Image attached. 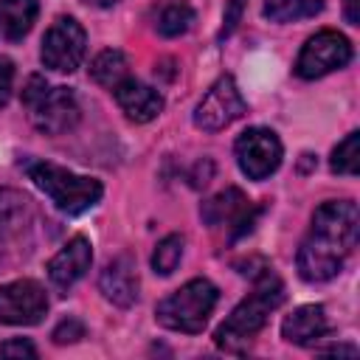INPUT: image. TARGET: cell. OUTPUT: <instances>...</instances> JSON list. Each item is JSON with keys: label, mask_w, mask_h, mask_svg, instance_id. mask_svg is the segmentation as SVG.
<instances>
[{"label": "cell", "mask_w": 360, "mask_h": 360, "mask_svg": "<svg viewBox=\"0 0 360 360\" xmlns=\"http://www.w3.org/2000/svg\"><path fill=\"white\" fill-rule=\"evenodd\" d=\"M360 233V214L352 200H329L315 208L307 239L298 248V276L309 284L329 281L340 273L346 256L354 250Z\"/></svg>", "instance_id": "6da1fadb"}, {"label": "cell", "mask_w": 360, "mask_h": 360, "mask_svg": "<svg viewBox=\"0 0 360 360\" xmlns=\"http://www.w3.org/2000/svg\"><path fill=\"white\" fill-rule=\"evenodd\" d=\"M284 301V284L281 278L270 270V267H262L259 276H253V292L239 301L233 307V312L225 318V323L217 329V346L219 349H228V352H242L253 335L267 323L270 312L278 309Z\"/></svg>", "instance_id": "7a4b0ae2"}, {"label": "cell", "mask_w": 360, "mask_h": 360, "mask_svg": "<svg viewBox=\"0 0 360 360\" xmlns=\"http://www.w3.org/2000/svg\"><path fill=\"white\" fill-rule=\"evenodd\" d=\"M25 172L34 180V186L39 191H45L48 200L62 214H82V211L93 208L104 194V186L96 177L76 174V172L48 163V160H31L25 166Z\"/></svg>", "instance_id": "3957f363"}, {"label": "cell", "mask_w": 360, "mask_h": 360, "mask_svg": "<svg viewBox=\"0 0 360 360\" xmlns=\"http://www.w3.org/2000/svg\"><path fill=\"white\" fill-rule=\"evenodd\" d=\"M217 301H219V290L208 278H191L155 307V318L166 329L197 335L208 323Z\"/></svg>", "instance_id": "277c9868"}, {"label": "cell", "mask_w": 360, "mask_h": 360, "mask_svg": "<svg viewBox=\"0 0 360 360\" xmlns=\"http://www.w3.org/2000/svg\"><path fill=\"white\" fill-rule=\"evenodd\" d=\"M22 104L28 107L31 124L45 135H62L79 121V101L68 87H53L42 76H28L22 87Z\"/></svg>", "instance_id": "5b68a950"}, {"label": "cell", "mask_w": 360, "mask_h": 360, "mask_svg": "<svg viewBox=\"0 0 360 360\" xmlns=\"http://www.w3.org/2000/svg\"><path fill=\"white\" fill-rule=\"evenodd\" d=\"M87 53V34L73 17H56L42 37V65L56 73H73Z\"/></svg>", "instance_id": "8992f818"}, {"label": "cell", "mask_w": 360, "mask_h": 360, "mask_svg": "<svg viewBox=\"0 0 360 360\" xmlns=\"http://www.w3.org/2000/svg\"><path fill=\"white\" fill-rule=\"evenodd\" d=\"M349 62H352V42L343 34L326 28V31H318L315 37H309L304 42V48L295 59V73L301 79L312 82V79H321L332 70L346 68Z\"/></svg>", "instance_id": "52a82bcc"}, {"label": "cell", "mask_w": 360, "mask_h": 360, "mask_svg": "<svg viewBox=\"0 0 360 360\" xmlns=\"http://www.w3.org/2000/svg\"><path fill=\"white\" fill-rule=\"evenodd\" d=\"M248 112V104L233 82V76H219L208 93L200 98V104L194 107V127L202 132H219L225 127H231L236 118H242Z\"/></svg>", "instance_id": "ba28073f"}, {"label": "cell", "mask_w": 360, "mask_h": 360, "mask_svg": "<svg viewBox=\"0 0 360 360\" xmlns=\"http://www.w3.org/2000/svg\"><path fill=\"white\" fill-rule=\"evenodd\" d=\"M233 152H236V163H239L242 174L250 177V180L270 177L281 166V158H284V149H281L278 135L273 129H267V127H250V129H245L236 138Z\"/></svg>", "instance_id": "9c48e42d"}, {"label": "cell", "mask_w": 360, "mask_h": 360, "mask_svg": "<svg viewBox=\"0 0 360 360\" xmlns=\"http://www.w3.org/2000/svg\"><path fill=\"white\" fill-rule=\"evenodd\" d=\"M48 312L45 287L34 278L8 281L0 287V323L11 326H34Z\"/></svg>", "instance_id": "30bf717a"}, {"label": "cell", "mask_w": 360, "mask_h": 360, "mask_svg": "<svg viewBox=\"0 0 360 360\" xmlns=\"http://www.w3.org/2000/svg\"><path fill=\"white\" fill-rule=\"evenodd\" d=\"M205 225L211 228H233V236H242L245 231H250L253 219L259 217V208L250 205V200L239 191V188H225L219 194H214L208 202H202L200 208Z\"/></svg>", "instance_id": "8fae6325"}, {"label": "cell", "mask_w": 360, "mask_h": 360, "mask_svg": "<svg viewBox=\"0 0 360 360\" xmlns=\"http://www.w3.org/2000/svg\"><path fill=\"white\" fill-rule=\"evenodd\" d=\"M93 262V248L87 236H73L51 262H48V278L56 290L68 292L87 270Z\"/></svg>", "instance_id": "7c38bea8"}, {"label": "cell", "mask_w": 360, "mask_h": 360, "mask_svg": "<svg viewBox=\"0 0 360 360\" xmlns=\"http://www.w3.org/2000/svg\"><path fill=\"white\" fill-rule=\"evenodd\" d=\"M98 290L115 307H132L138 301V270L129 253H118L110 259L98 276Z\"/></svg>", "instance_id": "4fadbf2b"}, {"label": "cell", "mask_w": 360, "mask_h": 360, "mask_svg": "<svg viewBox=\"0 0 360 360\" xmlns=\"http://www.w3.org/2000/svg\"><path fill=\"white\" fill-rule=\"evenodd\" d=\"M112 93H115V101L124 110V115L135 124L155 121L163 112V96L155 87H149V84H143L132 76H127Z\"/></svg>", "instance_id": "5bb4252c"}, {"label": "cell", "mask_w": 360, "mask_h": 360, "mask_svg": "<svg viewBox=\"0 0 360 360\" xmlns=\"http://www.w3.org/2000/svg\"><path fill=\"white\" fill-rule=\"evenodd\" d=\"M329 318H326V309L321 304H304L298 309H292L284 323H281V335L284 340L295 343V346H309V343H318L321 338L329 335Z\"/></svg>", "instance_id": "9a60e30c"}, {"label": "cell", "mask_w": 360, "mask_h": 360, "mask_svg": "<svg viewBox=\"0 0 360 360\" xmlns=\"http://www.w3.org/2000/svg\"><path fill=\"white\" fill-rule=\"evenodd\" d=\"M31 228V200L14 188H0V236L20 239Z\"/></svg>", "instance_id": "2e32d148"}, {"label": "cell", "mask_w": 360, "mask_h": 360, "mask_svg": "<svg viewBox=\"0 0 360 360\" xmlns=\"http://www.w3.org/2000/svg\"><path fill=\"white\" fill-rule=\"evenodd\" d=\"M39 14V0H0V28L6 39L20 42Z\"/></svg>", "instance_id": "e0dca14e"}, {"label": "cell", "mask_w": 360, "mask_h": 360, "mask_svg": "<svg viewBox=\"0 0 360 360\" xmlns=\"http://www.w3.org/2000/svg\"><path fill=\"white\" fill-rule=\"evenodd\" d=\"M155 31L160 37H180L194 22V8L186 0H158L152 11Z\"/></svg>", "instance_id": "ac0fdd59"}, {"label": "cell", "mask_w": 360, "mask_h": 360, "mask_svg": "<svg viewBox=\"0 0 360 360\" xmlns=\"http://www.w3.org/2000/svg\"><path fill=\"white\" fill-rule=\"evenodd\" d=\"M90 76H93V82H98L101 87L115 90V87L129 76V62H127L124 51H118V48L101 51V53L93 59V65H90Z\"/></svg>", "instance_id": "d6986e66"}, {"label": "cell", "mask_w": 360, "mask_h": 360, "mask_svg": "<svg viewBox=\"0 0 360 360\" xmlns=\"http://www.w3.org/2000/svg\"><path fill=\"white\" fill-rule=\"evenodd\" d=\"M264 17L270 22H298L323 11V0H264Z\"/></svg>", "instance_id": "ffe728a7"}, {"label": "cell", "mask_w": 360, "mask_h": 360, "mask_svg": "<svg viewBox=\"0 0 360 360\" xmlns=\"http://www.w3.org/2000/svg\"><path fill=\"white\" fill-rule=\"evenodd\" d=\"M183 245H186V239H183L180 233L163 236V239L158 242L155 253H152V270H155L158 276H172V273L177 270L180 259H183Z\"/></svg>", "instance_id": "44dd1931"}, {"label": "cell", "mask_w": 360, "mask_h": 360, "mask_svg": "<svg viewBox=\"0 0 360 360\" xmlns=\"http://www.w3.org/2000/svg\"><path fill=\"white\" fill-rule=\"evenodd\" d=\"M357 143H360V132H349L332 152V172L335 174H349L354 177L357 169H360V152H357Z\"/></svg>", "instance_id": "7402d4cb"}, {"label": "cell", "mask_w": 360, "mask_h": 360, "mask_svg": "<svg viewBox=\"0 0 360 360\" xmlns=\"http://www.w3.org/2000/svg\"><path fill=\"white\" fill-rule=\"evenodd\" d=\"M51 338H53V343H59V346H62V343H76L79 338H84V323H82L79 318H65V321L53 329Z\"/></svg>", "instance_id": "603a6c76"}, {"label": "cell", "mask_w": 360, "mask_h": 360, "mask_svg": "<svg viewBox=\"0 0 360 360\" xmlns=\"http://www.w3.org/2000/svg\"><path fill=\"white\" fill-rule=\"evenodd\" d=\"M242 11H245V0H228V6H225V17H222V28H219V39H225V37H231L233 34V28L239 25V20H242Z\"/></svg>", "instance_id": "cb8c5ba5"}, {"label": "cell", "mask_w": 360, "mask_h": 360, "mask_svg": "<svg viewBox=\"0 0 360 360\" xmlns=\"http://www.w3.org/2000/svg\"><path fill=\"white\" fill-rule=\"evenodd\" d=\"M0 357H37V349L28 338H11L0 343Z\"/></svg>", "instance_id": "d4e9b609"}, {"label": "cell", "mask_w": 360, "mask_h": 360, "mask_svg": "<svg viewBox=\"0 0 360 360\" xmlns=\"http://www.w3.org/2000/svg\"><path fill=\"white\" fill-rule=\"evenodd\" d=\"M14 84V62L8 56H0V107H6Z\"/></svg>", "instance_id": "484cf974"}, {"label": "cell", "mask_w": 360, "mask_h": 360, "mask_svg": "<svg viewBox=\"0 0 360 360\" xmlns=\"http://www.w3.org/2000/svg\"><path fill=\"white\" fill-rule=\"evenodd\" d=\"M343 14L352 25H357L360 22V0H343Z\"/></svg>", "instance_id": "4316f807"}, {"label": "cell", "mask_w": 360, "mask_h": 360, "mask_svg": "<svg viewBox=\"0 0 360 360\" xmlns=\"http://www.w3.org/2000/svg\"><path fill=\"white\" fill-rule=\"evenodd\" d=\"M84 3H90V6H96V8H110V6H115L118 0H84Z\"/></svg>", "instance_id": "83f0119b"}, {"label": "cell", "mask_w": 360, "mask_h": 360, "mask_svg": "<svg viewBox=\"0 0 360 360\" xmlns=\"http://www.w3.org/2000/svg\"><path fill=\"white\" fill-rule=\"evenodd\" d=\"M8 262V248H6V239L0 236V267Z\"/></svg>", "instance_id": "f1b7e54d"}]
</instances>
